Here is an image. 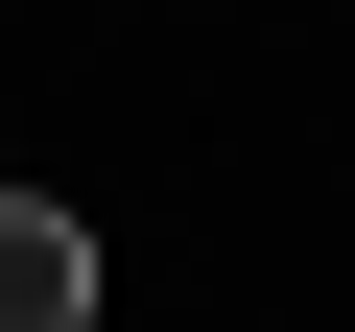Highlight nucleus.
I'll return each instance as SVG.
<instances>
[{"label":"nucleus","instance_id":"f257e3e1","mask_svg":"<svg viewBox=\"0 0 355 332\" xmlns=\"http://www.w3.org/2000/svg\"><path fill=\"white\" fill-rule=\"evenodd\" d=\"M0 332H95V214L0 190Z\"/></svg>","mask_w":355,"mask_h":332}]
</instances>
